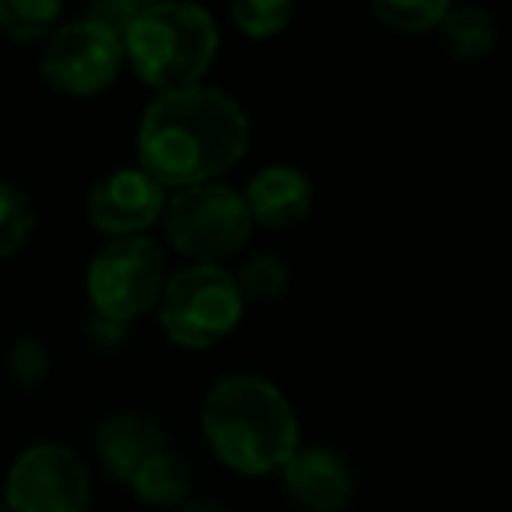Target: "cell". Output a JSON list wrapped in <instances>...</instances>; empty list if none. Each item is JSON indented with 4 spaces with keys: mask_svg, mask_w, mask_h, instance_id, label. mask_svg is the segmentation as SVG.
I'll return each instance as SVG.
<instances>
[{
    "mask_svg": "<svg viewBox=\"0 0 512 512\" xmlns=\"http://www.w3.org/2000/svg\"><path fill=\"white\" fill-rule=\"evenodd\" d=\"M218 50L221 32L214 15L183 0L144 4L141 15L123 32L127 64L144 85L155 88V95L200 85Z\"/></svg>",
    "mask_w": 512,
    "mask_h": 512,
    "instance_id": "cell-3",
    "label": "cell"
},
{
    "mask_svg": "<svg viewBox=\"0 0 512 512\" xmlns=\"http://www.w3.org/2000/svg\"><path fill=\"white\" fill-rule=\"evenodd\" d=\"M4 502L11 512H85L92 502V477L71 446L36 442L11 463Z\"/></svg>",
    "mask_w": 512,
    "mask_h": 512,
    "instance_id": "cell-7",
    "label": "cell"
},
{
    "mask_svg": "<svg viewBox=\"0 0 512 512\" xmlns=\"http://www.w3.org/2000/svg\"><path fill=\"white\" fill-rule=\"evenodd\" d=\"M127 334H130L127 323L106 320V316H99V313L88 316V337H92L95 348H109V351L123 348V344H127Z\"/></svg>",
    "mask_w": 512,
    "mask_h": 512,
    "instance_id": "cell-22",
    "label": "cell"
},
{
    "mask_svg": "<svg viewBox=\"0 0 512 512\" xmlns=\"http://www.w3.org/2000/svg\"><path fill=\"white\" fill-rule=\"evenodd\" d=\"M141 8H144V0H99V4H92L85 15L92 18V22L113 29L116 36L123 39V32L130 29V22H134L137 15H141Z\"/></svg>",
    "mask_w": 512,
    "mask_h": 512,
    "instance_id": "cell-21",
    "label": "cell"
},
{
    "mask_svg": "<svg viewBox=\"0 0 512 512\" xmlns=\"http://www.w3.org/2000/svg\"><path fill=\"white\" fill-rule=\"evenodd\" d=\"M169 190L151 179L141 165H123L99 179L88 190V221L109 239H134L148 235L155 221H162Z\"/></svg>",
    "mask_w": 512,
    "mask_h": 512,
    "instance_id": "cell-9",
    "label": "cell"
},
{
    "mask_svg": "<svg viewBox=\"0 0 512 512\" xmlns=\"http://www.w3.org/2000/svg\"><path fill=\"white\" fill-rule=\"evenodd\" d=\"M278 474L288 498L306 512H344L355 502V470L330 446H299Z\"/></svg>",
    "mask_w": 512,
    "mask_h": 512,
    "instance_id": "cell-10",
    "label": "cell"
},
{
    "mask_svg": "<svg viewBox=\"0 0 512 512\" xmlns=\"http://www.w3.org/2000/svg\"><path fill=\"white\" fill-rule=\"evenodd\" d=\"M165 253L155 239L134 235V239H109L92 256L85 274L92 313L116 323H134L144 313L158 309L165 288Z\"/></svg>",
    "mask_w": 512,
    "mask_h": 512,
    "instance_id": "cell-6",
    "label": "cell"
},
{
    "mask_svg": "<svg viewBox=\"0 0 512 512\" xmlns=\"http://www.w3.org/2000/svg\"><path fill=\"white\" fill-rule=\"evenodd\" d=\"M0 512H11V505H8V502H0Z\"/></svg>",
    "mask_w": 512,
    "mask_h": 512,
    "instance_id": "cell-24",
    "label": "cell"
},
{
    "mask_svg": "<svg viewBox=\"0 0 512 512\" xmlns=\"http://www.w3.org/2000/svg\"><path fill=\"white\" fill-rule=\"evenodd\" d=\"M232 274L246 302H278L288 292V281H292V267L274 249H260V253L246 256L239 271Z\"/></svg>",
    "mask_w": 512,
    "mask_h": 512,
    "instance_id": "cell-15",
    "label": "cell"
},
{
    "mask_svg": "<svg viewBox=\"0 0 512 512\" xmlns=\"http://www.w3.org/2000/svg\"><path fill=\"white\" fill-rule=\"evenodd\" d=\"M165 449V428L158 418L141 411H116L99 421L95 428V453L109 477L130 484L134 474L151 460L155 453Z\"/></svg>",
    "mask_w": 512,
    "mask_h": 512,
    "instance_id": "cell-12",
    "label": "cell"
},
{
    "mask_svg": "<svg viewBox=\"0 0 512 512\" xmlns=\"http://www.w3.org/2000/svg\"><path fill=\"white\" fill-rule=\"evenodd\" d=\"M242 309L246 299L228 267L186 264L165 278L158 299V327L179 348L204 351L239 327Z\"/></svg>",
    "mask_w": 512,
    "mask_h": 512,
    "instance_id": "cell-4",
    "label": "cell"
},
{
    "mask_svg": "<svg viewBox=\"0 0 512 512\" xmlns=\"http://www.w3.org/2000/svg\"><path fill=\"white\" fill-rule=\"evenodd\" d=\"M172 512H232V509L221 505L218 498H186V502L176 505Z\"/></svg>",
    "mask_w": 512,
    "mask_h": 512,
    "instance_id": "cell-23",
    "label": "cell"
},
{
    "mask_svg": "<svg viewBox=\"0 0 512 512\" xmlns=\"http://www.w3.org/2000/svg\"><path fill=\"white\" fill-rule=\"evenodd\" d=\"M446 0H376L372 15L386 25L390 32H407V36H421L432 32L446 18Z\"/></svg>",
    "mask_w": 512,
    "mask_h": 512,
    "instance_id": "cell-18",
    "label": "cell"
},
{
    "mask_svg": "<svg viewBox=\"0 0 512 512\" xmlns=\"http://www.w3.org/2000/svg\"><path fill=\"white\" fill-rule=\"evenodd\" d=\"M253 123L232 92L214 85L158 92L137 123V165L165 190L225 176L249 148Z\"/></svg>",
    "mask_w": 512,
    "mask_h": 512,
    "instance_id": "cell-1",
    "label": "cell"
},
{
    "mask_svg": "<svg viewBox=\"0 0 512 512\" xmlns=\"http://www.w3.org/2000/svg\"><path fill=\"white\" fill-rule=\"evenodd\" d=\"M228 18L242 36L271 39L288 29V22L295 18V4H288V0H235L228 8Z\"/></svg>",
    "mask_w": 512,
    "mask_h": 512,
    "instance_id": "cell-19",
    "label": "cell"
},
{
    "mask_svg": "<svg viewBox=\"0 0 512 512\" xmlns=\"http://www.w3.org/2000/svg\"><path fill=\"white\" fill-rule=\"evenodd\" d=\"M64 18L57 0H0V32L18 43L50 39Z\"/></svg>",
    "mask_w": 512,
    "mask_h": 512,
    "instance_id": "cell-16",
    "label": "cell"
},
{
    "mask_svg": "<svg viewBox=\"0 0 512 512\" xmlns=\"http://www.w3.org/2000/svg\"><path fill=\"white\" fill-rule=\"evenodd\" d=\"M246 211L253 225H264L271 232L299 225L313 207V179L292 162H271L253 172L242 190Z\"/></svg>",
    "mask_w": 512,
    "mask_h": 512,
    "instance_id": "cell-11",
    "label": "cell"
},
{
    "mask_svg": "<svg viewBox=\"0 0 512 512\" xmlns=\"http://www.w3.org/2000/svg\"><path fill=\"white\" fill-rule=\"evenodd\" d=\"M36 232V204L15 183L0 179V264L11 260Z\"/></svg>",
    "mask_w": 512,
    "mask_h": 512,
    "instance_id": "cell-17",
    "label": "cell"
},
{
    "mask_svg": "<svg viewBox=\"0 0 512 512\" xmlns=\"http://www.w3.org/2000/svg\"><path fill=\"white\" fill-rule=\"evenodd\" d=\"M130 488H134V495L141 498V502L176 509L186 498H193V463L165 446L162 453L144 460V467L134 474Z\"/></svg>",
    "mask_w": 512,
    "mask_h": 512,
    "instance_id": "cell-14",
    "label": "cell"
},
{
    "mask_svg": "<svg viewBox=\"0 0 512 512\" xmlns=\"http://www.w3.org/2000/svg\"><path fill=\"white\" fill-rule=\"evenodd\" d=\"M165 239L190 264H221L246 249L253 239V218L246 211L242 190L221 183H197L176 190L162 214Z\"/></svg>",
    "mask_w": 512,
    "mask_h": 512,
    "instance_id": "cell-5",
    "label": "cell"
},
{
    "mask_svg": "<svg viewBox=\"0 0 512 512\" xmlns=\"http://www.w3.org/2000/svg\"><path fill=\"white\" fill-rule=\"evenodd\" d=\"M127 64L123 39L88 15L60 22L43 50V78L64 95H99Z\"/></svg>",
    "mask_w": 512,
    "mask_h": 512,
    "instance_id": "cell-8",
    "label": "cell"
},
{
    "mask_svg": "<svg viewBox=\"0 0 512 512\" xmlns=\"http://www.w3.org/2000/svg\"><path fill=\"white\" fill-rule=\"evenodd\" d=\"M200 432L225 467L249 477L278 474L302 446L292 400L256 372L221 376L204 393Z\"/></svg>",
    "mask_w": 512,
    "mask_h": 512,
    "instance_id": "cell-2",
    "label": "cell"
},
{
    "mask_svg": "<svg viewBox=\"0 0 512 512\" xmlns=\"http://www.w3.org/2000/svg\"><path fill=\"white\" fill-rule=\"evenodd\" d=\"M8 365H11V379H15L25 393H32V390H39L46 379H50L53 358H50V348H46L43 337L22 334L15 344H11Z\"/></svg>",
    "mask_w": 512,
    "mask_h": 512,
    "instance_id": "cell-20",
    "label": "cell"
},
{
    "mask_svg": "<svg viewBox=\"0 0 512 512\" xmlns=\"http://www.w3.org/2000/svg\"><path fill=\"white\" fill-rule=\"evenodd\" d=\"M439 36L446 50L463 64L484 60L498 46V22L488 8L477 4H449L446 18L439 25Z\"/></svg>",
    "mask_w": 512,
    "mask_h": 512,
    "instance_id": "cell-13",
    "label": "cell"
}]
</instances>
